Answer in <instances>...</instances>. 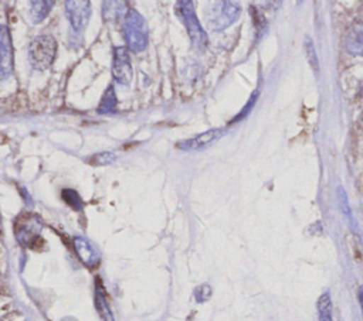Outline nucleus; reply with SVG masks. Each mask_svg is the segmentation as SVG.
I'll return each mask as SVG.
<instances>
[{
	"mask_svg": "<svg viewBox=\"0 0 363 321\" xmlns=\"http://www.w3.org/2000/svg\"><path fill=\"white\" fill-rule=\"evenodd\" d=\"M57 41L52 35L41 34L31 40L28 45V61L34 69H47L55 58Z\"/></svg>",
	"mask_w": 363,
	"mask_h": 321,
	"instance_id": "nucleus-1",
	"label": "nucleus"
},
{
	"mask_svg": "<svg viewBox=\"0 0 363 321\" xmlns=\"http://www.w3.org/2000/svg\"><path fill=\"white\" fill-rule=\"evenodd\" d=\"M123 33L128 42V47L135 51H143L147 45V25L145 18L135 10L129 8L125 21H123Z\"/></svg>",
	"mask_w": 363,
	"mask_h": 321,
	"instance_id": "nucleus-2",
	"label": "nucleus"
},
{
	"mask_svg": "<svg viewBox=\"0 0 363 321\" xmlns=\"http://www.w3.org/2000/svg\"><path fill=\"white\" fill-rule=\"evenodd\" d=\"M177 4H179V10L182 13V20L186 25V30L189 33V37H190L193 45L199 49L204 48L207 45V33L203 30L199 18L196 16L193 1L183 0V1H179Z\"/></svg>",
	"mask_w": 363,
	"mask_h": 321,
	"instance_id": "nucleus-3",
	"label": "nucleus"
},
{
	"mask_svg": "<svg viewBox=\"0 0 363 321\" xmlns=\"http://www.w3.org/2000/svg\"><path fill=\"white\" fill-rule=\"evenodd\" d=\"M240 4L234 1H217L208 16V25L216 31H223L240 17Z\"/></svg>",
	"mask_w": 363,
	"mask_h": 321,
	"instance_id": "nucleus-4",
	"label": "nucleus"
},
{
	"mask_svg": "<svg viewBox=\"0 0 363 321\" xmlns=\"http://www.w3.org/2000/svg\"><path fill=\"white\" fill-rule=\"evenodd\" d=\"M67 17L75 31H82L91 17V4L86 0H69L65 3Z\"/></svg>",
	"mask_w": 363,
	"mask_h": 321,
	"instance_id": "nucleus-5",
	"label": "nucleus"
},
{
	"mask_svg": "<svg viewBox=\"0 0 363 321\" xmlns=\"http://www.w3.org/2000/svg\"><path fill=\"white\" fill-rule=\"evenodd\" d=\"M112 75L115 81L122 85H129V82L132 81V65L128 49L125 47H116L113 49Z\"/></svg>",
	"mask_w": 363,
	"mask_h": 321,
	"instance_id": "nucleus-6",
	"label": "nucleus"
},
{
	"mask_svg": "<svg viewBox=\"0 0 363 321\" xmlns=\"http://www.w3.org/2000/svg\"><path fill=\"white\" fill-rule=\"evenodd\" d=\"M224 133H225L224 129H210L207 132H203V133L197 134L193 139H187V140L180 141L177 144V147L184 150V151H199V150L210 146L211 143L217 141Z\"/></svg>",
	"mask_w": 363,
	"mask_h": 321,
	"instance_id": "nucleus-7",
	"label": "nucleus"
},
{
	"mask_svg": "<svg viewBox=\"0 0 363 321\" xmlns=\"http://www.w3.org/2000/svg\"><path fill=\"white\" fill-rule=\"evenodd\" d=\"M0 74L3 78H7L13 72V47L9 30L1 27L0 33Z\"/></svg>",
	"mask_w": 363,
	"mask_h": 321,
	"instance_id": "nucleus-8",
	"label": "nucleus"
},
{
	"mask_svg": "<svg viewBox=\"0 0 363 321\" xmlns=\"http://www.w3.org/2000/svg\"><path fill=\"white\" fill-rule=\"evenodd\" d=\"M345 48L352 55L363 57V23L352 24L345 35Z\"/></svg>",
	"mask_w": 363,
	"mask_h": 321,
	"instance_id": "nucleus-9",
	"label": "nucleus"
},
{
	"mask_svg": "<svg viewBox=\"0 0 363 321\" xmlns=\"http://www.w3.org/2000/svg\"><path fill=\"white\" fill-rule=\"evenodd\" d=\"M52 4H54V1H51V0H35V1H33L31 3V10H30L31 20L34 23L43 21L48 16Z\"/></svg>",
	"mask_w": 363,
	"mask_h": 321,
	"instance_id": "nucleus-10",
	"label": "nucleus"
},
{
	"mask_svg": "<svg viewBox=\"0 0 363 321\" xmlns=\"http://www.w3.org/2000/svg\"><path fill=\"white\" fill-rule=\"evenodd\" d=\"M98 112L102 115H111V113L116 112V95H115V91L112 86H109L105 91L102 100L98 106Z\"/></svg>",
	"mask_w": 363,
	"mask_h": 321,
	"instance_id": "nucleus-11",
	"label": "nucleus"
},
{
	"mask_svg": "<svg viewBox=\"0 0 363 321\" xmlns=\"http://www.w3.org/2000/svg\"><path fill=\"white\" fill-rule=\"evenodd\" d=\"M74 243H75V249H77L78 256L81 257V260H82L85 264H88V266L94 264L95 253H94L92 247H91L84 239H81V238H75Z\"/></svg>",
	"mask_w": 363,
	"mask_h": 321,
	"instance_id": "nucleus-12",
	"label": "nucleus"
},
{
	"mask_svg": "<svg viewBox=\"0 0 363 321\" xmlns=\"http://www.w3.org/2000/svg\"><path fill=\"white\" fill-rule=\"evenodd\" d=\"M318 314L319 321H332V304L328 293L322 294L318 300Z\"/></svg>",
	"mask_w": 363,
	"mask_h": 321,
	"instance_id": "nucleus-13",
	"label": "nucleus"
},
{
	"mask_svg": "<svg viewBox=\"0 0 363 321\" xmlns=\"http://www.w3.org/2000/svg\"><path fill=\"white\" fill-rule=\"evenodd\" d=\"M61 195H62V199H64L68 205H71V206L75 208V209H82L81 197H79V194H78L75 189L65 188V189H62Z\"/></svg>",
	"mask_w": 363,
	"mask_h": 321,
	"instance_id": "nucleus-14",
	"label": "nucleus"
},
{
	"mask_svg": "<svg viewBox=\"0 0 363 321\" xmlns=\"http://www.w3.org/2000/svg\"><path fill=\"white\" fill-rule=\"evenodd\" d=\"M116 158V156L111 151H104V153H98L91 158V163L95 165H106L113 163Z\"/></svg>",
	"mask_w": 363,
	"mask_h": 321,
	"instance_id": "nucleus-15",
	"label": "nucleus"
},
{
	"mask_svg": "<svg viewBox=\"0 0 363 321\" xmlns=\"http://www.w3.org/2000/svg\"><path fill=\"white\" fill-rule=\"evenodd\" d=\"M305 51H306V58L311 64V66L313 68L315 72H318L319 66H318V58H316V52H315V47L312 44V41L309 38L305 40Z\"/></svg>",
	"mask_w": 363,
	"mask_h": 321,
	"instance_id": "nucleus-16",
	"label": "nucleus"
},
{
	"mask_svg": "<svg viewBox=\"0 0 363 321\" xmlns=\"http://www.w3.org/2000/svg\"><path fill=\"white\" fill-rule=\"evenodd\" d=\"M257 96H258V92L255 91L254 93H252V96H251V99L248 100V103L244 106V109H242V112L237 116V117H234V120L233 122H238L240 119H242V117H245L247 116V113L248 112H251V107L254 106V103H255V100H257Z\"/></svg>",
	"mask_w": 363,
	"mask_h": 321,
	"instance_id": "nucleus-17",
	"label": "nucleus"
},
{
	"mask_svg": "<svg viewBox=\"0 0 363 321\" xmlns=\"http://www.w3.org/2000/svg\"><path fill=\"white\" fill-rule=\"evenodd\" d=\"M208 296H210V287H208L207 284L200 286V287L196 290V297H197L200 301L208 298Z\"/></svg>",
	"mask_w": 363,
	"mask_h": 321,
	"instance_id": "nucleus-18",
	"label": "nucleus"
},
{
	"mask_svg": "<svg viewBox=\"0 0 363 321\" xmlns=\"http://www.w3.org/2000/svg\"><path fill=\"white\" fill-rule=\"evenodd\" d=\"M357 298H359V303H360V307H362V313H363V286H360V288L357 291Z\"/></svg>",
	"mask_w": 363,
	"mask_h": 321,
	"instance_id": "nucleus-19",
	"label": "nucleus"
}]
</instances>
